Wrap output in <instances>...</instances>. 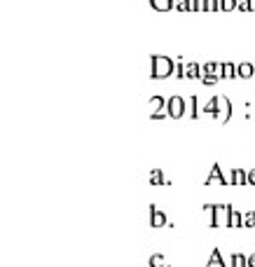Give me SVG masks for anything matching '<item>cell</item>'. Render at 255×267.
I'll return each mask as SVG.
<instances>
[{"label":"cell","instance_id":"6da1fadb","mask_svg":"<svg viewBox=\"0 0 255 267\" xmlns=\"http://www.w3.org/2000/svg\"><path fill=\"white\" fill-rule=\"evenodd\" d=\"M204 211L211 213V228H229V204H204Z\"/></svg>","mask_w":255,"mask_h":267},{"label":"cell","instance_id":"7a4b0ae2","mask_svg":"<svg viewBox=\"0 0 255 267\" xmlns=\"http://www.w3.org/2000/svg\"><path fill=\"white\" fill-rule=\"evenodd\" d=\"M150 228H155V230H159V228H173V222H169L167 213L152 204V206H150Z\"/></svg>","mask_w":255,"mask_h":267},{"label":"cell","instance_id":"3957f363","mask_svg":"<svg viewBox=\"0 0 255 267\" xmlns=\"http://www.w3.org/2000/svg\"><path fill=\"white\" fill-rule=\"evenodd\" d=\"M211 183H220V185H229L232 183V176H225L220 169V164H213L211 171H208V176H206V185Z\"/></svg>","mask_w":255,"mask_h":267},{"label":"cell","instance_id":"277c9868","mask_svg":"<svg viewBox=\"0 0 255 267\" xmlns=\"http://www.w3.org/2000/svg\"><path fill=\"white\" fill-rule=\"evenodd\" d=\"M206 267H232V262L225 260V258H222V253L218 249H213L211 256H208V260H206Z\"/></svg>","mask_w":255,"mask_h":267},{"label":"cell","instance_id":"5b68a950","mask_svg":"<svg viewBox=\"0 0 255 267\" xmlns=\"http://www.w3.org/2000/svg\"><path fill=\"white\" fill-rule=\"evenodd\" d=\"M244 211H237L232 204H229V228L237 230V228H244Z\"/></svg>","mask_w":255,"mask_h":267},{"label":"cell","instance_id":"8992f818","mask_svg":"<svg viewBox=\"0 0 255 267\" xmlns=\"http://www.w3.org/2000/svg\"><path fill=\"white\" fill-rule=\"evenodd\" d=\"M229 176H232V185H248V171H244V169H232Z\"/></svg>","mask_w":255,"mask_h":267},{"label":"cell","instance_id":"52a82bcc","mask_svg":"<svg viewBox=\"0 0 255 267\" xmlns=\"http://www.w3.org/2000/svg\"><path fill=\"white\" fill-rule=\"evenodd\" d=\"M148 181H150V185H171V181H169V178L164 176V171H159V169H152Z\"/></svg>","mask_w":255,"mask_h":267},{"label":"cell","instance_id":"ba28073f","mask_svg":"<svg viewBox=\"0 0 255 267\" xmlns=\"http://www.w3.org/2000/svg\"><path fill=\"white\" fill-rule=\"evenodd\" d=\"M229 262H232V267H248V258L244 253H239V251H234L229 256Z\"/></svg>","mask_w":255,"mask_h":267},{"label":"cell","instance_id":"9c48e42d","mask_svg":"<svg viewBox=\"0 0 255 267\" xmlns=\"http://www.w3.org/2000/svg\"><path fill=\"white\" fill-rule=\"evenodd\" d=\"M148 265H150V267H169V265H167V260H164V256H161V253H155V256H150Z\"/></svg>","mask_w":255,"mask_h":267},{"label":"cell","instance_id":"30bf717a","mask_svg":"<svg viewBox=\"0 0 255 267\" xmlns=\"http://www.w3.org/2000/svg\"><path fill=\"white\" fill-rule=\"evenodd\" d=\"M244 228H255V211H244Z\"/></svg>","mask_w":255,"mask_h":267},{"label":"cell","instance_id":"8fae6325","mask_svg":"<svg viewBox=\"0 0 255 267\" xmlns=\"http://www.w3.org/2000/svg\"><path fill=\"white\" fill-rule=\"evenodd\" d=\"M169 113H171V115H180V113H183V108H180V103H171V108H169Z\"/></svg>","mask_w":255,"mask_h":267},{"label":"cell","instance_id":"7c38bea8","mask_svg":"<svg viewBox=\"0 0 255 267\" xmlns=\"http://www.w3.org/2000/svg\"><path fill=\"white\" fill-rule=\"evenodd\" d=\"M248 185H255V169L248 171Z\"/></svg>","mask_w":255,"mask_h":267},{"label":"cell","instance_id":"4fadbf2b","mask_svg":"<svg viewBox=\"0 0 255 267\" xmlns=\"http://www.w3.org/2000/svg\"><path fill=\"white\" fill-rule=\"evenodd\" d=\"M248 258V267H255V253H250V256H246Z\"/></svg>","mask_w":255,"mask_h":267}]
</instances>
